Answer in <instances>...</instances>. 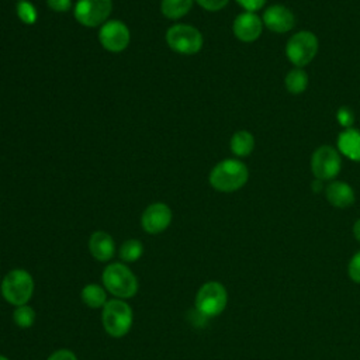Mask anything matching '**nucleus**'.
Returning a JSON list of instances; mask_svg holds the SVG:
<instances>
[{
	"mask_svg": "<svg viewBox=\"0 0 360 360\" xmlns=\"http://www.w3.org/2000/svg\"><path fill=\"white\" fill-rule=\"evenodd\" d=\"M353 236L360 243V218L356 219V222L353 224Z\"/></svg>",
	"mask_w": 360,
	"mask_h": 360,
	"instance_id": "nucleus-30",
	"label": "nucleus"
},
{
	"mask_svg": "<svg viewBox=\"0 0 360 360\" xmlns=\"http://www.w3.org/2000/svg\"><path fill=\"white\" fill-rule=\"evenodd\" d=\"M111 0H77L73 14L79 24L87 28H94L108 21L107 18L111 14Z\"/></svg>",
	"mask_w": 360,
	"mask_h": 360,
	"instance_id": "nucleus-9",
	"label": "nucleus"
},
{
	"mask_svg": "<svg viewBox=\"0 0 360 360\" xmlns=\"http://www.w3.org/2000/svg\"><path fill=\"white\" fill-rule=\"evenodd\" d=\"M98 39L105 51L112 53L122 52L131 41L129 28L122 21L108 20L100 27Z\"/></svg>",
	"mask_w": 360,
	"mask_h": 360,
	"instance_id": "nucleus-10",
	"label": "nucleus"
},
{
	"mask_svg": "<svg viewBox=\"0 0 360 360\" xmlns=\"http://www.w3.org/2000/svg\"><path fill=\"white\" fill-rule=\"evenodd\" d=\"M336 120L340 124V127H343L345 129L352 128L354 124V112L352 108L342 105L336 112Z\"/></svg>",
	"mask_w": 360,
	"mask_h": 360,
	"instance_id": "nucleus-24",
	"label": "nucleus"
},
{
	"mask_svg": "<svg viewBox=\"0 0 360 360\" xmlns=\"http://www.w3.org/2000/svg\"><path fill=\"white\" fill-rule=\"evenodd\" d=\"M249 179L246 165L238 159H224L210 172L208 180L212 188L221 193H233L242 188Z\"/></svg>",
	"mask_w": 360,
	"mask_h": 360,
	"instance_id": "nucleus-1",
	"label": "nucleus"
},
{
	"mask_svg": "<svg viewBox=\"0 0 360 360\" xmlns=\"http://www.w3.org/2000/svg\"><path fill=\"white\" fill-rule=\"evenodd\" d=\"M80 298L84 305H87L89 308L97 309V308H103L105 305L107 292H105V288H103L101 285L90 283L82 288Z\"/></svg>",
	"mask_w": 360,
	"mask_h": 360,
	"instance_id": "nucleus-18",
	"label": "nucleus"
},
{
	"mask_svg": "<svg viewBox=\"0 0 360 360\" xmlns=\"http://www.w3.org/2000/svg\"><path fill=\"white\" fill-rule=\"evenodd\" d=\"M325 197L335 208H347L356 200L354 190L350 184L340 180H333L325 187Z\"/></svg>",
	"mask_w": 360,
	"mask_h": 360,
	"instance_id": "nucleus-14",
	"label": "nucleus"
},
{
	"mask_svg": "<svg viewBox=\"0 0 360 360\" xmlns=\"http://www.w3.org/2000/svg\"><path fill=\"white\" fill-rule=\"evenodd\" d=\"M143 253V245L138 239H128L120 248V257L125 263L136 262Z\"/></svg>",
	"mask_w": 360,
	"mask_h": 360,
	"instance_id": "nucleus-22",
	"label": "nucleus"
},
{
	"mask_svg": "<svg viewBox=\"0 0 360 360\" xmlns=\"http://www.w3.org/2000/svg\"><path fill=\"white\" fill-rule=\"evenodd\" d=\"M0 360H8V357H6V356H3V354H0Z\"/></svg>",
	"mask_w": 360,
	"mask_h": 360,
	"instance_id": "nucleus-32",
	"label": "nucleus"
},
{
	"mask_svg": "<svg viewBox=\"0 0 360 360\" xmlns=\"http://www.w3.org/2000/svg\"><path fill=\"white\" fill-rule=\"evenodd\" d=\"M132 321H134L132 308L124 300H120V298L108 300L103 307V312H101L103 328L111 338L125 336L131 330Z\"/></svg>",
	"mask_w": 360,
	"mask_h": 360,
	"instance_id": "nucleus-4",
	"label": "nucleus"
},
{
	"mask_svg": "<svg viewBox=\"0 0 360 360\" xmlns=\"http://www.w3.org/2000/svg\"><path fill=\"white\" fill-rule=\"evenodd\" d=\"M228 304V292L224 284L219 281H207L204 283L195 295V308L197 311L207 316L214 318L222 314Z\"/></svg>",
	"mask_w": 360,
	"mask_h": 360,
	"instance_id": "nucleus-6",
	"label": "nucleus"
},
{
	"mask_svg": "<svg viewBox=\"0 0 360 360\" xmlns=\"http://www.w3.org/2000/svg\"><path fill=\"white\" fill-rule=\"evenodd\" d=\"M229 148L232 150V153L238 158H245L249 156L253 149H255V138L253 135L246 131V129H240L236 131L229 142Z\"/></svg>",
	"mask_w": 360,
	"mask_h": 360,
	"instance_id": "nucleus-17",
	"label": "nucleus"
},
{
	"mask_svg": "<svg viewBox=\"0 0 360 360\" xmlns=\"http://www.w3.org/2000/svg\"><path fill=\"white\" fill-rule=\"evenodd\" d=\"M34 278L25 269H13L1 280V297L11 305L27 304L34 294Z\"/></svg>",
	"mask_w": 360,
	"mask_h": 360,
	"instance_id": "nucleus-3",
	"label": "nucleus"
},
{
	"mask_svg": "<svg viewBox=\"0 0 360 360\" xmlns=\"http://www.w3.org/2000/svg\"><path fill=\"white\" fill-rule=\"evenodd\" d=\"M169 48L181 55H194L201 51L202 34L190 24H174L166 31Z\"/></svg>",
	"mask_w": 360,
	"mask_h": 360,
	"instance_id": "nucleus-7",
	"label": "nucleus"
},
{
	"mask_svg": "<svg viewBox=\"0 0 360 360\" xmlns=\"http://www.w3.org/2000/svg\"><path fill=\"white\" fill-rule=\"evenodd\" d=\"M262 21L267 30L276 34L288 32L295 25V17L292 11L283 4L269 6L262 15Z\"/></svg>",
	"mask_w": 360,
	"mask_h": 360,
	"instance_id": "nucleus-12",
	"label": "nucleus"
},
{
	"mask_svg": "<svg viewBox=\"0 0 360 360\" xmlns=\"http://www.w3.org/2000/svg\"><path fill=\"white\" fill-rule=\"evenodd\" d=\"M172 210L165 202H153L141 215V226L146 233L156 235L166 231L172 222Z\"/></svg>",
	"mask_w": 360,
	"mask_h": 360,
	"instance_id": "nucleus-11",
	"label": "nucleus"
},
{
	"mask_svg": "<svg viewBox=\"0 0 360 360\" xmlns=\"http://www.w3.org/2000/svg\"><path fill=\"white\" fill-rule=\"evenodd\" d=\"M236 3L242 8H245V11L256 13L257 10H260L266 4V0H236Z\"/></svg>",
	"mask_w": 360,
	"mask_h": 360,
	"instance_id": "nucleus-27",
	"label": "nucleus"
},
{
	"mask_svg": "<svg viewBox=\"0 0 360 360\" xmlns=\"http://www.w3.org/2000/svg\"><path fill=\"white\" fill-rule=\"evenodd\" d=\"M347 274L352 281L360 284V250L352 256L347 264Z\"/></svg>",
	"mask_w": 360,
	"mask_h": 360,
	"instance_id": "nucleus-25",
	"label": "nucleus"
},
{
	"mask_svg": "<svg viewBox=\"0 0 360 360\" xmlns=\"http://www.w3.org/2000/svg\"><path fill=\"white\" fill-rule=\"evenodd\" d=\"M200 7H202L207 11H218L222 10L229 0H195Z\"/></svg>",
	"mask_w": 360,
	"mask_h": 360,
	"instance_id": "nucleus-26",
	"label": "nucleus"
},
{
	"mask_svg": "<svg viewBox=\"0 0 360 360\" xmlns=\"http://www.w3.org/2000/svg\"><path fill=\"white\" fill-rule=\"evenodd\" d=\"M46 360H77V357L69 349H58Z\"/></svg>",
	"mask_w": 360,
	"mask_h": 360,
	"instance_id": "nucleus-29",
	"label": "nucleus"
},
{
	"mask_svg": "<svg viewBox=\"0 0 360 360\" xmlns=\"http://www.w3.org/2000/svg\"><path fill=\"white\" fill-rule=\"evenodd\" d=\"M35 319H37V314H35L34 308L30 307L28 304L18 305L13 311V321L21 329L31 328L35 323Z\"/></svg>",
	"mask_w": 360,
	"mask_h": 360,
	"instance_id": "nucleus-21",
	"label": "nucleus"
},
{
	"mask_svg": "<svg viewBox=\"0 0 360 360\" xmlns=\"http://www.w3.org/2000/svg\"><path fill=\"white\" fill-rule=\"evenodd\" d=\"M104 288L120 300L132 298L138 292V280L124 263H110L101 274Z\"/></svg>",
	"mask_w": 360,
	"mask_h": 360,
	"instance_id": "nucleus-2",
	"label": "nucleus"
},
{
	"mask_svg": "<svg viewBox=\"0 0 360 360\" xmlns=\"http://www.w3.org/2000/svg\"><path fill=\"white\" fill-rule=\"evenodd\" d=\"M338 150L353 162H360V131L346 128L338 135Z\"/></svg>",
	"mask_w": 360,
	"mask_h": 360,
	"instance_id": "nucleus-16",
	"label": "nucleus"
},
{
	"mask_svg": "<svg viewBox=\"0 0 360 360\" xmlns=\"http://www.w3.org/2000/svg\"><path fill=\"white\" fill-rule=\"evenodd\" d=\"M89 250L96 260L108 262L115 255V242L110 233L96 231L89 239Z\"/></svg>",
	"mask_w": 360,
	"mask_h": 360,
	"instance_id": "nucleus-15",
	"label": "nucleus"
},
{
	"mask_svg": "<svg viewBox=\"0 0 360 360\" xmlns=\"http://www.w3.org/2000/svg\"><path fill=\"white\" fill-rule=\"evenodd\" d=\"M46 4L58 13H65L72 8V0H46Z\"/></svg>",
	"mask_w": 360,
	"mask_h": 360,
	"instance_id": "nucleus-28",
	"label": "nucleus"
},
{
	"mask_svg": "<svg viewBox=\"0 0 360 360\" xmlns=\"http://www.w3.org/2000/svg\"><path fill=\"white\" fill-rule=\"evenodd\" d=\"M342 167V160L338 149L330 145H322L314 150L311 156V172L315 179L322 181L333 180Z\"/></svg>",
	"mask_w": 360,
	"mask_h": 360,
	"instance_id": "nucleus-8",
	"label": "nucleus"
},
{
	"mask_svg": "<svg viewBox=\"0 0 360 360\" xmlns=\"http://www.w3.org/2000/svg\"><path fill=\"white\" fill-rule=\"evenodd\" d=\"M194 0H162L160 11L169 20H179L193 7Z\"/></svg>",
	"mask_w": 360,
	"mask_h": 360,
	"instance_id": "nucleus-19",
	"label": "nucleus"
},
{
	"mask_svg": "<svg viewBox=\"0 0 360 360\" xmlns=\"http://www.w3.org/2000/svg\"><path fill=\"white\" fill-rule=\"evenodd\" d=\"M309 83L308 75L305 73V70L302 68H294L291 69L284 79V84L285 89L288 90V93L291 94H301L302 91L307 90Z\"/></svg>",
	"mask_w": 360,
	"mask_h": 360,
	"instance_id": "nucleus-20",
	"label": "nucleus"
},
{
	"mask_svg": "<svg viewBox=\"0 0 360 360\" xmlns=\"http://www.w3.org/2000/svg\"><path fill=\"white\" fill-rule=\"evenodd\" d=\"M15 11L18 18L24 22V24H34L37 21V8L34 7V4L28 0H18L15 4Z\"/></svg>",
	"mask_w": 360,
	"mask_h": 360,
	"instance_id": "nucleus-23",
	"label": "nucleus"
},
{
	"mask_svg": "<svg viewBox=\"0 0 360 360\" xmlns=\"http://www.w3.org/2000/svg\"><path fill=\"white\" fill-rule=\"evenodd\" d=\"M263 21L256 13L243 11L233 20V35L242 42H255L263 32Z\"/></svg>",
	"mask_w": 360,
	"mask_h": 360,
	"instance_id": "nucleus-13",
	"label": "nucleus"
},
{
	"mask_svg": "<svg viewBox=\"0 0 360 360\" xmlns=\"http://www.w3.org/2000/svg\"><path fill=\"white\" fill-rule=\"evenodd\" d=\"M318 38L314 32L302 30L292 34L285 44V56L295 68H304L318 53Z\"/></svg>",
	"mask_w": 360,
	"mask_h": 360,
	"instance_id": "nucleus-5",
	"label": "nucleus"
},
{
	"mask_svg": "<svg viewBox=\"0 0 360 360\" xmlns=\"http://www.w3.org/2000/svg\"><path fill=\"white\" fill-rule=\"evenodd\" d=\"M311 186H312V190H314V191H316V193H318V191H321V190H325V187H323V181H322V180H319V179H315V180L312 181V184H311Z\"/></svg>",
	"mask_w": 360,
	"mask_h": 360,
	"instance_id": "nucleus-31",
	"label": "nucleus"
}]
</instances>
